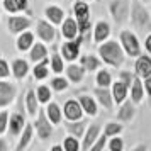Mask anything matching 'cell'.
<instances>
[{"mask_svg": "<svg viewBox=\"0 0 151 151\" xmlns=\"http://www.w3.org/2000/svg\"><path fill=\"white\" fill-rule=\"evenodd\" d=\"M97 55L100 56L102 63H105L107 66H112V68H121L126 61V53H124L121 42L116 39H110V37L99 44Z\"/></svg>", "mask_w": 151, "mask_h": 151, "instance_id": "6da1fadb", "label": "cell"}, {"mask_svg": "<svg viewBox=\"0 0 151 151\" xmlns=\"http://www.w3.org/2000/svg\"><path fill=\"white\" fill-rule=\"evenodd\" d=\"M129 22L136 29L137 34H148L151 32V14L150 10L143 5V2L132 0L131 2V12H129Z\"/></svg>", "mask_w": 151, "mask_h": 151, "instance_id": "7a4b0ae2", "label": "cell"}, {"mask_svg": "<svg viewBox=\"0 0 151 151\" xmlns=\"http://www.w3.org/2000/svg\"><path fill=\"white\" fill-rule=\"evenodd\" d=\"M119 42H121V46H122L124 53L126 56H129V58H137V56L141 55V42H139V37L134 31H129V29H124L119 32Z\"/></svg>", "mask_w": 151, "mask_h": 151, "instance_id": "3957f363", "label": "cell"}, {"mask_svg": "<svg viewBox=\"0 0 151 151\" xmlns=\"http://www.w3.org/2000/svg\"><path fill=\"white\" fill-rule=\"evenodd\" d=\"M34 131L37 137L41 139V141H48L49 137L53 136V131H55V124L51 122L46 116V110L44 109H39L37 112V116L34 117Z\"/></svg>", "mask_w": 151, "mask_h": 151, "instance_id": "277c9868", "label": "cell"}, {"mask_svg": "<svg viewBox=\"0 0 151 151\" xmlns=\"http://www.w3.org/2000/svg\"><path fill=\"white\" fill-rule=\"evenodd\" d=\"M110 15L117 26H122L129 21V12H131V4L129 0H112L109 5Z\"/></svg>", "mask_w": 151, "mask_h": 151, "instance_id": "5b68a950", "label": "cell"}, {"mask_svg": "<svg viewBox=\"0 0 151 151\" xmlns=\"http://www.w3.org/2000/svg\"><path fill=\"white\" fill-rule=\"evenodd\" d=\"M83 42V34H78L75 39H66V42H63L60 48V55L65 58V61H75L80 56V46Z\"/></svg>", "mask_w": 151, "mask_h": 151, "instance_id": "8992f818", "label": "cell"}, {"mask_svg": "<svg viewBox=\"0 0 151 151\" xmlns=\"http://www.w3.org/2000/svg\"><path fill=\"white\" fill-rule=\"evenodd\" d=\"M17 97V87L7 78H0V109L12 105Z\"/></svg>", "mask_w": 151, "mask_h": 151, "instance_id": "52a82bcc", "label": "cell"}, {"mask_svg": "<svg viewBox=\"0 0 151 151\" xmlns=\"http://www.w3.org/2000/svg\"><path fill=\"white\" fill-rule=\"evenodd\" d=\"M36 36L42 42H55L56 39V26L51 24L48 19H41L36 24Z\"/></svg>", "mask_w": 151, "mask_h": 151, "instance_id": "ba28073f", "label": "cell"}, {"mask_svg": "<svg viewBox=\"0 0 151 151\" xmlns=\"http://www.w3.org/2000/svg\"><path fill=\"white\" fill-rule=\"evenodd\" d=\"M83 109L82 104L78 102V99H68L63 104V117L65 121H80L83 119Z\"/></svg>", "mask_w": 151, "mask_h": 151, "instance_id": "9c48e42d", "label": "cell"}, {"mask_svg": "<svg viewBox=\"0 0 151 151\" xmlns=\"http://www.w3.org/2000/svg\"><path fill=\"white\" fill-rule=\"evenodd\" d=\"M31 24H32V21L29 17H24V15L10 14V17L7 19V29L10 34H21L31 27Z\"/></svg>", "mask_w": 151, "mask_h": 151, "instance_id": "30bf717a", "label": "cell"}, {"mask_svg": "<svg viewBox=\"0 0 151 151\" xmlns=\"http://www.w3.org/2000/svg\"><path fill=\"white\" fill-rule=\"evenodd\" d=\"M102 131H104V127L100 124H88V127H87V131H85V134L82 137V150L90 151L92 144L97 141V137L100 136Z\"/></svg>", "mask_w": 151, "mask_h": 151, "instance_id": "8fae6325", "label": "cell"}, {"mask_svg": "<svg viewBox=\"0 0 151 151\" xmlns=\"http://www.w3.org/2000/svg\"><path fill=\"white\" fill-rule=\"evenodd\" d=\"M26 117L22 116L21 112H12L10 117H9V127H7V132L10 134L12 137H17L21 136L22 129L26 127Z\"/></svg>", "mask_w": 151, "mask_h": 151, "instance_id": "7c38bea8", "label": "cell"}, {"mask_svg": "<svg viewBox=\"0 0 151 151\" xmlns=\"http://www.w3.org/2000/svg\"><path fill=\"white\" fill-rule=\"evenodd\" d=\"M136 104L132 102V100H124L121 105H119V109H117L116 112V117L117 121H121V122H131L132 119H134V116H136V107H134Z\"/></svg>", "mask_w": 151, "mask_h": 151, "instance_id": "4fadbf2b", "label": "cell"}, {"mask_svg": "<svg viewBox=\"0 0 151 151\" xmlns=\"http://www.w3.org/2000/svg\"><path fill=\"white\" fill-rule=\"evenodd\" d=\"M144 95H146V92H144L143 78H139L137 75H134L132 83L129 85V99L136 104V105H139V104H143Z\"/></svg>", "mask_w": 151, "mask_h": 151, "instance_id": "5bb4252c", "label": "cell"}, {"mask_svg": "<svg viewBox=\"0 0 151 151\" xmlns=\"http://www.w3.org/2000/svg\"><path fill=\"white\" fill-rule=\"evenodd\" d=\"M93 97L97 99V102L107 110H112L114 105H116L114 97H112V92L109 90V87H97V88L93 90Z\"/></svg>", "mask_w": 151, "mask_h": 151, "instance_id": "9a60e30c", "label": "cell"}, {"mask_svg": "<svg viewBox=\"0 0 151 151\" xmlns=\"http://www.w3.org/2000/svg\"><path fill=\"white\" fill-rule=\"evenodd\" d=\"M110 92H112V97H114L116 105H121L126 99H129V85L124 83L122 80H116V82H112V85H110Z\"/></svg>", "mask_w": 151, "mask_h": 151, "instance_id": "2e32d148", "label": "cell"}, {"mask_svg": "<svg viewBox=\"0 0 151 151\" xmlns=\"http://www.w3.org/2000/svg\"><path fill=\"white\" fill-rule=\"evenodd\" d=\"M134 75H137L139 78H146L151 75V56L146 55H139L134 61Z\"/></svg>", "mask_w": 151, "mask_h": 151, "instance_id": "e0dca14e", "label": "cell"}, {"mask_svg": "<svg viewBox=\"0 0 151 151\" xmlns=\"http://www.w3.org/2000/svg\"><path fill=\"white\" fill-rule=\"evenodd\" d=\"M110 24L107 21H97L95 26H93V42L95 44H100V42L107 41L110 37Z\"/></svg>", "mask_w": 151, "mask_h": 151, "instance_id": "ac0fdd59", "label": "cell"}, {"mask_svg": "<svg viewBox=\"0 0 151 151\" xmlns=\"http://www.w3.org/2000/svg\"><path fill=\"white\" fill-rule=\"evenodd\" d=\"M24 105H26V110H27V116L29 117H36L37 112H39V99L36 95V90L34 88H29L26 92V97H24Z\"/></svg>", "mask_w": 151, "mask_h": 151, "instance_id": "d6986e66", "label": "cell"}, {"mask_svg": "<svg viewBox=\"0 0 151 151\" xmlns=\"http://www.w3.org/2000/svg\"><path fill=\"white\" fill-rule=\"evenodd\" d=\"M65 71H66V78L70 80V83H80L83 82V78H85V68H83L80 63H75V61H71L65 68Z\"/></svg>", "mask_w": 151, "mask_h": 151, "instance_id": "ffe728a7", "label": "cell"}, {"mask_svg": "<svg viewBox=\"0 0 151 151\" xmlns=\"http://www.w3.org/2000/svg\"><path fill=\"white\" fill-rule=\"evenodd\" d=\"M78 102L82 104L83 112H85L88 117H95L97 114H99V102H97L95 97L83 93V95L78 97Z\"/></svg>", "mask_w": 151, "mask_h": 151, "instance_id": "44dd1931", "label": "cell"}, {"mask_svg": "<svg viewBox=\"0 0 151 151\" xmlns=\"http://www.w3.org/2000/svg\"><path fill=\"white\" fill-rule=\"evenodd\" d=\"M34 134H36V131H34V124L27 122V124H26V127L22 129L21 136H19V141H17L15 151H24L26 148H29V144H31V141H32Z\"/></svg>", "mask_w": 151, "mask_h": 151, "instance_id": "7402d4cb", "label": "cell"}, {"mask_svg": "<svg viewBox=\"0 0 151 151\" xmlns=\"http://www.w3.org/2000/svg\"><path fill=\"white\" fill-rule=\"evenodd\" d=\"M80 34L78 31V22L75 17H65V21L61 22V36L65 39H75Z\"/></svg>", "mask_w": 151, "mask_h": 151, "instance_id": "603a6c76", "label": "cell"}, {"mask_svg": "<svg viewBox=\"0 0 151 151\" xmlns=\"http://www.w3.org/2000/svg\"><path fill=\"white\" fill-rule=\"evenodd\" d=\"M44 17L48 19L51 24H55V26H61V22L65 21V10L61 7H58V5H48V7L44 9Z\"/></svg>", "mask_w": 151, "mask_h": 151, "instance_id": "cb8c5ba5", "label": "cell"}, {"mask_svg": "<svg viewBox=\"0 0 151 151\" xmlns=\"http://www.w3.org/2000/svg\"><path fill=\"white\" fill-rule=\"evenodd\" d=\"M34 39H36V34L34 32H31V31H24V32H21V34H17V41H15V46H17V49L21 51V53H26V51H29L31 49V46L34 44Z\"/></svg>", "mask_w": 151, "mask_h": 151, "instance_id": "d4e9b609", "label": "cell"}, {"mask_svg": "<svg viewBox=\"0 0 151 151\" xmlns=\"http://www.w3.org/2000/svg\"><path fill=\"white\" fill-rule=\"evenodd\" d=\"M80 65L85 68V71H87V73H93V71H97V70L100 68L102 60H100V56H99V55L95 56V55H90V53H87V55H83L82 58H80Z\"/></svg>", "mask_w": 151, "mask_h": 151, "instance_id": "484cf974", "label": "cell"}, {"mask_svg": "<svg viewBox=\"0 0 151 151\" xmlns=\"http://www.w3.org/2000/svg\"><path fill=\"white\" fill-rule=\"evenodd\" d=\"M65 127H66V131H68L71 136L83 137L85 131L88 127V122L83 121V119H80V121H65Z\"/></svg>", "mask_w": 151, "mask_h": 151, "instance_id": "4316f807", "label": "cell"}, {"mask_svg": "<svg viewBox=\"0 0 151 151\" xmlns=\"http://www.w3.org/2000/svg\"><path fill=\"white\" fill-rule=\"evenodd\" d=\"M44 110H46L48 119L55 124V126H56V124H60L63 119H65V117H63V107H60V105H58L56 102H53V100H49V102L46 104Z\"/></svg>", "mask_w": 151, "mask_h": 151, "instance_id": "83f0119b", "label": "cell"}, {"mask_svg": "<svg viewBox=\"0 0 151 151\" xmlns=\"http://www.w3.org/2000/svg\"><path fill=\"white\" fill-rule=\"evenodd\" d=\"M10 70H12V75H14V78H17V80L26 78V76H27V73L31 71V68H29V63L26 61V60H22V58H15L14 61H12Z\"/></svg>", "mask_w": 151, "mask_h": 151, "instance_id": "f1b7e54d", "label": "cell"}, {"mask_svg": "<svg viewBox=\"0 0 151 151\" xmlns=\"http://www.w3.org/2000/svg\"><path fill=\"white\" fill-rule=\"evenodd\" d=\"M44 58H48V46L44 42H34L29 49V60L32 63H37Z\"/></svg>", "mask_w": 151, "mask_h": 151, "instance_id": "f546056e", "label": "cell"}, {"mask_svg": "<svg viewBox=\"0 0 151 151\" xmlns=\"http://www.w3.org/2000/svg\"><path fill=\"white\" fill-rule=\"evenodd\" d=\"M31 71H32V76L36 80H46L49 76V71H51V68H49V58H44L41 61L34 63V68Z\"/></svg>", "mask_w": 151, "mask_h": 151, "instance_id": "4dcf8cb0", "label": "cell"}, {"mask_svg": "<svg viewBox=\"0 0 151 151\" xmlns=\"http://www.w3.org/2000/svg\"><path fill=\"white\" fill-rule=\"evenodd\" d=\"M73 15L76 21H85L90 19V7L85 0H76L73 5Z\"/></svg>", "mask_w": 151, "mask_h": 151, "instance_id": "1f68e13d", "label": "cell"}, {"mask_svg": "<svg viewBox=\"0 0 151 151\" xmlns=\"http://www.w3.org/2000/svg\"><path fill=\"white\" fill-rule=\"evenodd\" d=\"M29 5L27 0H4V9L7 10L9 14H17L26 10Z\"/></svg>", "mask_w": 151, "mask_h": 151, "instance_id": "d6a6232c", "label": "cell"}, {"mask_svg": "<svg viewBox=\"0 0 151 151\" xmlns=\"http://www.w3.org/2000/svg\"><path fill=\"white\" fill-rule=\"evenodd\" d=\"M49 68L53 70V73L56 75H61L65 73V58L58 53H53V56H49Z\"/></svg>", "mask_w": 151, "mask_h": 151, "instance_id": "836d02e7", "label": "cell"}, {"mask_svg": "<svg viewBox=\"0 0 151 151\" xmlns=\"http://www.w3.org/2000/svg\"><path fill=\"white\" fill-rule=\"evenodd\" d=\"M112 73L109 70H97V75H95V83L97 87H110L112 85Z\"/></svg>", "mask_w": 151, "mask_h": 151, "instance_id": "e575fe53", "label": "cell"}, {"mask_svg": "<svg viewBox=\"0 0 151 151\" xmlns=\"http://www.w3.org/2000/svg\"><path fill=\"white\" fill-rule=\"evenodd\" d=\"M124 131V124H121V121H109V122L104 126V132L107 134V137L112 136H121V132Z\"/></svg>", "mask_w": 151, "mask_h": 151, "instance_id": "d590c367", "label": "cell"}, {"mask_svg": "<svg viewBox=\"0 0 151 151\" xmlns=\"http://www.w3.org/2000/svg\"><path fill=\"white\" fill-rule=\"evenodd\" d=\"M70 85V80L66 76H61V75H56L51 82H49V87L53 88V92H63L66 90Z\"/></svg>", "mask_w": 151, "mask_h": 151, "instance_id": "8d00e7d4", "label": "cell"}, {"mask_svg": "<svg viewBox=\"0 0 151 151\" xmlns=\"http://www.w3.org/2000/svg\"><path fill=\"white\" fill-rule=\"evenodd\" d=\"M36 95L39 99V104H48L53 99V88L48 85H39L36 88Z\"/></svg>", "mask_w": 151, "mask_h": 151, "instance_id": "74e56055", "label": "cell"}, {"mask_svg": "<svg viewBox=\"0 0 151 151\" xmlns=\"http://www.w3.org/2000/svg\"><path fill=\"white\" fill-rule=\"evenodd\" d=\"M82 148V144H80V139L75 136H66L65 139H63V150L65 151H78Z\"/></svg>", "mask_w": 151, "mask_h": 151, "instance_id": "f35d334b", "label": "cell"}, {"mask_svg": "<svg viewBox=\"0 0 151 151\" xmlns=\"http://www.w3.org/2000/svg\"><path fill=\"white\" fill-rule=\"evenodd\" d=\"M107 148H109V151H122L124 150L122 137H119V134L109 137V141H107Z\"/></svg>", "mask_w": 151, "mask_h": 151, "instance_id": "ab89813d", "label": "cell"}, {"mask_svg": "<svg viewBox=\"0 0 151 151\" xmlns=\"http://www.w3.org/2000/svg\"><path fill=\"white\" fill-rule=\"evenodd\" d=\"M105 146H107V134H105V132L102 131V132H100V136L97 137V141L92 144L90 151H102Z\"/></svg>", "mask_w": 151, "mask_h": 151, "instance_id": "60d3db41", "label": "cell"}, {"mask_svg": "<svg viewBox=\"0 0 151 151\" xmlns=\"http://www.w3.org/2000/svg\"><path fill=\"white\" fill-rule=\"evenodd\" d=\"M9 117H10V114H9L7 110H2V112H0V136L7 132V127H9Z\"/></svg>", "mask_w": 151, "mask_h": 151, "instance_id": "b9f144b4", "label": "cell"}, {"mask_svg": "<svg viewBox=\"0 0 151 151\" xmlns=\"http://www.w3.org/2000/svg\"><path fill=\"white\" fill-rule=\"evenodd\" d=\"M12 75V70H10V65H9L2 56H0V78H9Z\"/></svg>", "mask_w": 151, "mask_h": 151, "instance_id": "7bdbcfd3", "label": "cell"}, {"mask_svg": "<svg viewBox=\"0 0 151 151\" xmlns=\"http://www.w3.org/2000/svg\"><path fill=\"white\" fill-rule=\"evenodd\" d=\"M132 78H134V73H131V71H121V73H119V80H122V82L127 83V85L132 83Z\"/></svg>", "mask_w": 151, "mask_h": 151, "instance_id": "ee69618b", "label": "cell"}, {"mask_svg": "<svg viewBox=\"0 0 151 151\" xmlns=\"http://www.w3.org/2000/svg\"><path fill=\"white\" fill-rule=\"evenodd\" d=\"M143 85H144V92H146V95L151 97V75L146 76L143 80Z\"/></svg>", "mask_w": 151, "mask_h": 151, "instance_id": "f6af8a7d", "label": "cell"}, {"mask_svg": "<svg viewBox=\"0 0 151 151\" xmlns=\"http://www.w3.org/2000/svg\"><path fill=\"white\" fill-rule=\"evenodd\" d=\"M144 49H146L148 55H151V32H148L146 37H144Z\"/></svg>", "mask_w": 151, "mask_h": 151, "instance_id": "bcb514c9", "label": "cell"}, {"mask_svg": "<svg viewBox=\"0 0 151 151\" xmlns=\"http://www.w3.org/2000/svg\"><path fill=\"white\" fill-rule=\"evenodd\" d=\"M7 150H9V143L4 137H0V151H7Z\"/></svg>", "mask_w": 151, "mask_h": 151, "instance_id": "7dc6e473", "label": "cell"}, {"mask_svg": "<svg viewBox=\"0 0 151 151\" xmlns=\"http://www.w3.org/2000/svg\"><path fill=\"white\" fill-rule=\"evenodd\" d=\"M51 151H65V150H63V144H55L51 148Z\"/></svg>", "mask_w": 151, "mask_h": 151, "instance_id": "c3c4849f", "label": "cell"}, {"mask_svg": "<svg viewBox=\"0 0 151 151\" xmlns=\"http://www.w3.org/2000/svg\"><path fill=\"white\" fill-rule=\"evenodd\" d=\"M137 150H146V146L141 144V146H134V148H132V151H137Z\"/></svg>", "mask_w": 151, "mask_h": 151, "instance_id": "681fc988", "label": "cell"}, {"mask_svg": "<svg viewBox=\"0 0 151 151\" xmlns=\"http://www.w3.org/2000/svg\"><path fill=\"white\" fill-rule=\"evenodd\" d=\"M85 2H90V0H85Z\"/></svg>", "mask_w": 151, "mask_h": 151, "instance_id": "f907efd6", "label": "cell"}]
</instances>
